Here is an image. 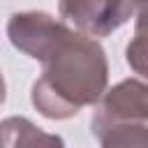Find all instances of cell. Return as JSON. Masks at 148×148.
<instances>
[{
  "mask_svg": "<svg viewBox=\"0 0 148 148\" xmlns=\"http://www.w3.org/2000/svg\"><path fill=\"white\" fill-rule=\"evenodd\" d=\"M5 97H7V86H5V76L0 72V104L5 102Z\"/></svg>",
  "mask_w": 148,
  "mask_h": 148,
  "instance_id": "obj_6",
  "label": "cell"
},
{
  "mask_svg": "<svg viewBox=\"0 0 148 148\" xmlns=\"http://www.w3.org/2000/svg\"><path fill=\"white\" fill-rule=\"evenodd\" d=\"M0 146L16 148V146H62V139L56 134H46L28 118H5L0 123Z\"/></svg>",
  "mask_w": 148,
  "mask_h": 148,
  "instance_id": "obj_4",
  "label": "cell"
},
{
  "mask_svg": "<svg viewBox=\"0 0 148 148\" xmlns=\"http://www.w3.org/2000/svg\"><path fill=\"white\" fill-rule=\"evenodd\" d=\"M136 12V0H58V14L88 37H106L125 25Z\"/></svg>",
  "mask_w": 148,
  "mask_h": 148,
  "instance_id": "obj_3",
  "label": "cell"
},
{
  "mask_svg": "<svg viewBox=\"0 0 148 148\" xmlns=\"http://www.w3.org/2000/svg\"><path fill=\"white\" fill-rule=\"evenodd\" d=\"M97 111L90 120L95 139L106 146H134L148 143V88L141 79H125L111 90H104L95 102Z\"/></svg>",
  "mask_w": 148,
  "mask_h": 148,
  "instance_id": "obj_2",
  "label": "cell"
},
{
  "mask_svg": "<svg viewBox=\"0 0 148 148\" xmlns=\"http://www.w3.org/2000/svg\"><path fill=\"white\" fill-rule=\"evenodd\" d=\"M127 62H130L139 74H143V37H141V28L136 30L134 44L127 46Z\"/></svg>",
  "mask_w": 148,
  "mask_h": 148,
  "instance_id": "obj_5",
  "label": "cell"
},
{
  "mask_svg": "<svg viewBox=\"0 0 148 148\" xmlns=\"http://www.w3.org/2000/svg\"><path fill=\"white\" fill-rule=\"evenodd\" d=\"M42 76L32 83V106L51 120L76 116L83 106L99 99L109 83L106 53L95 37L69 25L37 58Z\"/></svg>",
  "mask_w": 148,
  "mask_h": 148,
  "instance_id": "obj_1",
  "label": "cell"
}]
</instances>
